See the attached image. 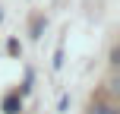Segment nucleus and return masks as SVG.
Listing matches in <instances>:
<instances>
[{
    "mask_svg": "<svg viewBox=\"0 0 120 114\" xmlns=\"http://www.w3.org/2000/svg\"><path fill=\"white\" fill-rule=\"evenodd\" d=\"M3 111H6V114H16V111H19V95H6Z\"/></svg>",
    "mask_w": 120,
    "mask_h": 114,
    "instance_id": "1",
    "label": "nucleus"
},
{
    "mask_svg": "<svg viewBox=\"0 0 120 114\" xmlns=\"http://www.w3.org/2000/svg\"><path fill=\"white\" fill-rule=\"evenodd\" d=\"M92 114H117V111H114V108H108V105H98Z\"/></svg>",
    "mask_w": 120,
    "mask_h": 114,
    "instance_id": "2",
    "label": "nucleus"
},
{
    "mask_svg": "<svg viewBox=\"0 0 120 114\" xmlns=\"http://www.w3.org/2000/svg\"><path fill=\"white\" fill-rule=\"evenodd\" d=\"M0 19H3V13H0Z\"/></svg>",
    "mask_w": 120,
    "mask_h": 114,
    "instance_id": "3",
    "label": "nucleus"
}]
</instances>
